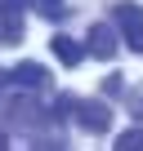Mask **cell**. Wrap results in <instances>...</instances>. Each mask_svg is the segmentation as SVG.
Returning a JSON list of instances; mask_svg holds the SVG:
<instances>
[{"mask_svg":"<svg viewBox=\"0 0 143 151\" xmlns=\"http://www.w3.org/2000/svg\"><path fill=\"white\" fill-rule=\"evenodd\" d=\"M58 116H72L81 129H90V133H107L112 129V107L107 102H98V98H58V107H54Z\"/></svg>","mask_w":143,"mask_h":151,"instance_id":"6da1fadb","label":"cell"},{"mask_svg":"<svg viewBox=\"0 0 143 151\" xmlns=\"http://www.w3.org/2000/svg\"><path fill=\"white\" fill-rule=\"evenodd\" d=\"M54 116L58 111L40 107V89H27V93L9 98V107H5V120L18 124V129H45V124H54Z\"/></svg>","mask_w":143,"mask_h":151,"instance_id":"7a4b0ae2","label":"cell"},{"mask_svg":"<svg viewBox=\"0 0 143 151\" xmlns=\"http://www.w3.org/2000/svg\"><path fill=\"white\" fill-rule=\"evenodd\" d=\"M112 22H116L121 40H125L134 53H143V5H134V0H121V5L112 9Z\"/></svg>","mask_w":143,"mask_h":151,"instance_id":"3957f363","label":"cell"},{"mask_svg":"<svg viewBox=\"0 0 143 151\" xmlns=\"http://www.w3.org/2000/svg\"><path fill=\"white\" fill-rule=\"evenodd\" d=\"M85 49H90V58L112 62V58H116V49H121V31H116V22H94V27H90V36H85Z\"/></svg>","mask_w":143,"mask_h":151,"instance_id":"277c9868","label":"cell"},{"mask_svg":"<svg viewBox=\"0 0 143 151\" xmlns=\"http://www.w3.org/2000/svg\"><path fill=\"white\" fill-rule=\"evenodd\" d=\"M9 85H23V89H54V76H49V67H40V62H18V67L9 71Z\"/></svg>","mask_w":143,"mask_h":151,"instance_id":"5b68a950","label":"cell"},{"mask_svg":"<svg viewBox=\"0 0 143 151\" xmlns=\"http://www.w3.org/2000/svg\"><path fill=\"white\" fill-rule=\"evenodd\" d=\"M23 9L14 5V0H0V45H18L23 40Z\"/></svg>","mask_w":143,"mask_h":151,"instance_id":"8992f818","label":"cell"},{"mask_svg":"<svg viewBox=\"0 0 143 151\" xmlns=\"http://www.w3.org/2000/svg\"><path fill=\"white\" fill-rule=\"evenodd\" d=\"M49 49H54V58H58L63 67H81V62L90 58V49H85L81 40H72V36H54Z\"/></svg>","mask_w":143,"mask_h":151,"instance_id":"52a82bcc","label":"cell"},{"mask_svg":"<svg viewBox=\"0 0 143 151\" xmlns=\"http://www.w3.org/2000/svg\"><path fill=\"white\" fill-rule=\"evenodd\" d=\"M112 147H116V151H143V129H125V133H116Z\"/></svg>","mask_w":143,"mask_h":151,"instance_id":"ba28073f","label":"cell"},{"mask_svg":"<svg viewBox=\"0 0 143 151\" xmlns=\"http://www.w3.org/2000/svg\"><path fill=\"white\" fill-rule=\"evenodd\" d=\"M31 9H40L45 18H63L67 9H63V0H31Z\"/></svg>","mask_w":143,"mask_h":151,"instance_id":"9c48e42d","label":"cell"},{"mask_svg":"<svg viewBox=\"0 0 143 151\" xmlns=\"http://www.w3.org/2000/svg\"><path fill=\"white\" fill-rule=\"evenodd\" d=\"M5 85H9V71H0V93H5Z\"/></svg>","mask_w":143,"mask_h":151,"instance_id":"30bf717a","label":"cell"},{"mask_svg":"<svg viewBox=\"0 0 143 151\" xmlns=\"http://www.w3.org/2000/svg\"><path fill=\"white\" fill-rule=\"evenodd\" d=\"M14 5H18V9H27V5H31V0H14Z\"/></svg>","mask_w":143,"mask_h":151,"instance_id":"8fae6325","label":"cell"},{"mask_svg":"<svg viewBox=\"0 0 143 151\" xmlns=\"http://www.w3.org/2000/svg\"><path fill=\"white\" fill-rule=\"evenodd\" d=\"M5 142H9V138H5V133H0V147H5Z\"/></svg>","mask_w":143,"mask_h":151,"instance_id":"7c38bea8","label":"cell"}]
</instances>
